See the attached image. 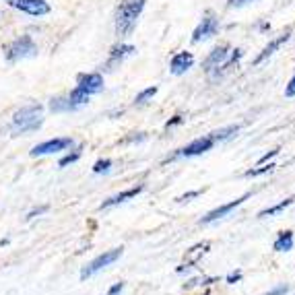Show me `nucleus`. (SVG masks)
Masks as SVG:
<instances>
[{"instance_id":"nucleus-23","label":"nucleus","mask_w":295,"mask_h":295,"mask_svg":"<svg viewBox=\"0 0 295 295\" xmlns=\"http://www.w3.org/2000/svg\"><path fill=\"white\" fill-rule=\"evenodd\" d=\"M155 95H157V87H147V89H143L141 93L134 97V105H145V103L151 101Z\"/></svg>"},{"instance_id":"nucleus-21","label":"nucleus","mask_w":295,"mask_h":295,"mask_svg":"<svg viewBox=\"0 0 295 295\" xmlns=\"http://www.w3.org/2000/svg\"><path fill=\"white\" fill-rule=\"evenodd\" d=\"M50 109L54 113H62V111H75V107L71 105V101H68V97H54L50 101Z\"/></svg>"},{"instance_id":"nucleus-2","label":"nucleus","mask_w":295,"mask_h":295,"mask_svg":"<svg viewBox=\"0 0 295 295\" xmlns=\"http://www.w3.org/2000/svg\"><path fill=\"white\" fill-rule=\"evenodd\" d=\"M41 124H43V107L39 103H31L13 113L11 130L15 134H29V132L39 130Z\"/></svg>"},{"instance_id":"nucleus-32","label":"nucleus","mask_w":295,"mask_h":295,"mask_svg":"<svg viewBox=\"0 0 295 295\" xmlns=\"http://www.w3.org/2000/svg\"><path fill=\"white\" fill-rule=\"evenodd\" d=\"M182 122H184V116H180V113H175V116H173L171 120H167V122H165V128L169 130V128H173V126H178V124H182Z\"/></svg>"},{"instance_id":"nucleus-24","label":"nucleus","mask_w":295,"mask_h":295,"mask_svg":"<svg viewBox=\"0 0 295 295\" xmlns=\"http://www.w3.org/2000/svg\"><path fill=\"white\" fill-rule=\"evenodd\" d=\"M275 167H277L275 163L268 161V163H264V165H258L256 169H248L244 175H246V178H258V175H262V173H266V171H272Z\"/></svg>"},{"instance_id":"nucleus-15","label":"nucleus","mask_w":295,"mask_h":295,"mask_svg":"<svg viewBox=\"0 0 295 295\" xmlns=\"http://www.w3.org/2000/svg\"><path fill=\"white\" fill-rule=\"evenodd\" d=\"M192 66H194V56H192L190 52H178V54H173V56H171L169 71H171V75L180 77V75L188 73Z\"/></svg>"},{"instance_id":"nucleus-33","label":"nucleus","mask_w":295,"mask_h":295,"mask_svg":"<svg viewBox=\"0 0 295 295\" xmlns=\"http://www.w3.org/2000/svg\"><path fill=\"white\" fill-rule=\"evenodd\" d=\"M229 285H235V283H240L242 281V272L240 270H235V272H231V275H227V279H225Z\"/></svg>"},{"instance_id":"nucleus-5","label":"nucleus","mask_w":295,"mask_h":295,"mask_svg":"<svg viewBox=\"0 0 295 295\" xmlns=\"http://www.w3.org/2000/svg\"><path fill=\"white\" fill-rule=\"evenodd\" d=\"M120 256H122V248H113V250H107V252L99 254L97 258H93V260H91V262L81 270V279L85 281V279H89V277H93L95 272H99L101 268L113 264Z\"/></svg>"},{"instance_id":"nucleus-34","label":"nucleus","mask_w":295,"mask_h":295,"mask_svg":"<svg viewBox=\"0 0 295 295\" xmlns=\"http://www.w3.org/2000/svg\"><path fill=\"white\" fill-rule=\"evenodd\" d=\"M48 211V204H43V207H39V209H33L29 215H27V221H31V219H35L37 215H41V213H45Z\"/></svg>"},{"instance_id":"nucleus-8","label":"nucleus","mask_w":295,"mask_h":295,"mask_svg":"<svg viewBox=\"0 0 295 295\" xmlns=\"http://www.w3.org/2000/svg\"><path fill=\"white\" fill-rule=\"evenodd\" d=\"M9 7L27 13L31 17H43L50 13V5L45 0H9Z\"/></svg>"},{"instance_id":"nucleus-37","label":"nucleus","mask_w":295,"mask_h":295,"mask_svg":"<svg viewBox=\"0 0 295 295\" xmlns=\"http://www.w3.org/2000/svg\"><path fill=\"white\" fill-rule=\"evenodd\" d=\"M202 295H211V293H209V291H204V293H202Z\"/></svg>"},{"instance_id":"nucleus-35","label":"nucleus","mask_w":295,"mask_h":295,"mask_svg":"<svg viewBox=\"0 0 295 295\" xmlns=\"http://www.w3.org/2000/svg\"><path fill=\"white\" fill-rule=\"evenodd\" d=\"M147 139V134L145 132H139V136H128V139L124 143H134V141H145Z\"/></svg>"},{"instance_id":"nucleus-26","label":"nucleus","mask_w":295,"mask_h":295,"mask_svg":"<svg viewBox=\"0 0 295 295\" xmlns=\"http://www.w3.org/2000/svg\"><path fill=\"white\" fill-rule=\"evenodd\" d=\"M250 3H256V0H227V9H242Z\"/></svg>"},{"instance_id":"nucleus-9","label":"nucleus","mask_w":295,"mask_h":295,"mask_svg":"<svg viewBox=\"0 0 295 295\" xmlns=\"http://www.w3.org/2000/svg\"><path fill=\"white\" fill-rule=\"evenodd\" d=\"M250 196H252V194H250V192H246L244 196H240V198H235V200H231V202L221 204V207H217V209H213L211 213H207V215H204V217L200 219V223H202V225H209V223H213V221H217V219H223V217H227V215H229L233 209H238L240 204H244V200H248Z\"/></svg>"},{"instance_id":"nucleus-4","label":"nucleus","mask_w":295,"mask_h":295,"mask_svg":"<svg viewBox=\"0 0 295 295\" xmlns=\"http://www.w3.org/2000/svg\"><path fill=\"white\" fill-rule=\"evenodd\" d=\"M219 29H221L219 17H217L213 11H209L207 15L202 17V21L196 25V29H194V33H192V43H200V41H207V39L215 37V35L219 33Z\"/></svg>"},{"instance_id":"nucleus-10","label":"nucleus","mask_w":295,"mask_h":295,"mask_svg":"<svg viewBox=\"0 0 295 295\" xmlns=\"http://www.w3.org/2000/svg\"><path fill=\"white\" fill-rule=\"evenodd\" d=\"M229 54H231V48L227 43H223V45H217V48H213L211 52H209V56L204 58V62H202V68H204V73L207 75H211L215 68H219L227 58H229Z\"/></svg>"},{"instance_id":"nucleus-19","label":"nucleus","mask_w":295,"mask_h":295,"mask_svg":"<svg viewBox=\"0 0 295 295\" xmlns=\"http://www.w3.org/2000/svg\"><path fill=\"white\" fill-rule=\"evenodd\" d=\"M238 130H240V126H238V124H231V126H225V128H221V130L211 132V136H213V141H215V143H221V141L231 139L233 134H238Z\"/></svg>"},{"instance_id":"nucleus-13","label":"nucleus","mask_w":295,"mask_h":295,"mask_svg":"<svg viewBox=\"0 0 295 295\" xmlns=\"http://www.w3.org/2000/svg\"><path fill=\"white\" fill-rule=\"evenodd\" d=\"M136 52V48L134 45H130V43H118V45H113V48L109 50V58H107V62H105V68L107 71H111L113 66H118V64H122L128 56H132Z\"/></svg>"},{"instance_id":"nucleus-22","label":"nucleus","mask_w":295,"mask_h":295,"mask_svg":"<svg viewBox=\"0 0 295 295\" xmlns=\"http://www.w3.org/2000/svg\"><path fill=\"white\" fill-rule=\"evenodd\" d=\"M81 155H83V145L75 147V149H73V153L64 155V157L60 159V161H58V167H66V165H71V163L79 161V159H81Z\"/></svg>"},{"instance_id":"nucleus-31","label":"nucleus","mask_w":295,"mask_h":295,"mask_svg":"<svg viewBox=\"0 0 295 295\" xmlns=\"http://www.w3.org/2000/svg\"><path fill=\"white\" fill-rule=\"evenodd\" d=\"M124 291V283L120 281V283H113L109 289H107V295H120Z\"/></svg>"},{"instance_id":"nucleus-14","label":"nucleus","mask_w":295,"mask_h":295,"mask_svg":"<svg viewBox=\"0 0 295 295\" xmlns=\"http://www.w3.org/2000/svg\"><path fill=\"white\" fill-rule=\"evenodd\" d=\"M244 58V50L242 48H235V50H231V54H229V58H227L219 68H215V71L209 75L213 81H217V79H223L225 75H229L233 68H238V64H240V60Z\"/></svg>"},{"instance_id":"nucleus-1","label":"nucleus","mask_w":295,"mask_h":295,"mask_svg":"<svg viewBox=\"0 0 295 295\" xmlns=\"http://www.w3.org/2000/svg\"><path fill=\"white\" fill-rule=\"evenodd\" d=\"M147 0H122L116 9V33L120 37H128L136 23H139L141 13L145 11Z\"/></svg>"},{"instance_id":"nucleus-16","label":"nucleus","mask_w":295,"mask_h":295,"mask_svg":"<svg viewBox=\"0 0 295 295\" xmlns=\"http://www.w3.org/2000/svg\"><path fill=\"white\" fill-rule=\"evenodd\" d=\"M143 190H145V184L132 186V188H128V190H124V192H120V194H113V196H109L107 200H103V202L99 204V209H101V211H103V209H111V207H116V204H122V202L130 200V198H136Z\"/></svg>"},{"instance_id":"nucleus-17","label":"nucleus","mask_w":295,"mask_h":295,"mask_svg":"<svg viewBox=\"0 0 295 295\" xmlns=\"http://www.w3.org/2000/svg\"><path fill=\"white\" fill-rule=\"evenodd\" d=\"M293 231L291 229H285V231H279L275 244H272V250L275 252H289V250H293Z\"/></svg>"},{"instance_id":"nucleus-7","label":"nucleus","mask_w":295,"mask_h":295,"mask_svg":"<svg viewBox=\"0 0 295 295\" xmlns=\"http://www.w3.org/2000/svg\"><path fill=\"white\" fill-rule=\"evenodd\" d=\"M75 145V141L71 136H60V139H50V141H43L39 145H35L29 155L31 157H43V155H54V153H60V151H66Z\"/></svg>"},{"instance_id":"nucleus-29","label":"nucleus","mask_w":295,"mask_h":295,"mask_svg":"<svg viewBox=\"0 0 295 295\" xmlns=\"http://www.w3.org/2000/svg\"><path fill=\"white\" fill-rule=\"evenodd\" d=\"M285 95H287V97H295V73H293L291 81H289L287 87H285Z\"/></svg>"},{"instance_id":"nucleus-20","label":"nucleus","mask_w":295,"mask_h":295,"mask_svg":"<svg viewBox=\"0 0 295 295\" xmlns=\"http://www.w3.org/2000/svg\"><path fill=\"white\" fill-rule=\"evenodd\" d=\"M66 97H68V101H71V105H73L75 109H79V107H83V105H85V103L89 101V95L85 93V91H81V89H77V87H75V89H73V91H71V93H68Z\"/></svg>"},{"instance_id":"nucleus-3","label":"nucleus","mask_w":295,"mask_h":295,"mask_svg":"<svg viewBox=\"0 0 295 295\" xmlns=\"http://www.w3.org/2000/svg\"><path fill=\"white\" fill-rule=\"evenodd\" d=\"M33 56H37V43L33 41L31 35H21L5 48V58L9 62H19Z\"/></svg>"},{"instance_id":"nucleus-36","label":"nucleus","mask_w":295,"mask_h":295,"mask_svg":"<svg viewBox=\"0 0 295 295\" xmlns=\"http://www.w3.org/2000/svg\"><path fill=\"white\" fill-rule=\"evenodd\" d=\"M266 29H270V25H268V23H262V25H260V31H266Z\"/></svg>"},{"instance_id":"nucleus-25","label":"nucleus","mask_w":295,"mask_h":295,"mask_svg":"<svg viewBox=\"0 0 295 295\" xmlns=\"http://www.w3.org/2000/svg\"><path fill=\"white\" fill-rule=\"evenodd\" d=\"M111 169V159H99L93 165V173H107Z\"/></svg>"},{"instance_id":"nucleus-27","label":"nucleus","mask_w":295,"mask_h":295,"mask_svg":"<svg viewBox=\"0 0 295 295\" xmlns=\"http://www.w3.org/2000/svg\"><path fill=\"white\" fill-rule=\"evenodd\" d=\"M279 151H281V149L277 147V149H272V151H268L266 155H262V157L258 159V165H264V163H268V161H270V159H272V157H277V155H279Z\"/></svg>"},{"instance_id":"nucleus-18","label":"nucleus","mask_w":295,"mask_h":295,"mask_svg":"<svg viewBox=\"0 0 295 295\" xmlns=\"http://www.w3.org/2000/svg\"><path fill=\"white\" fill-rule=\"evenodd\" d=\"M293 202H295V198H293V196H289V198L281 200L279 204H275V207H270V209H264V211H260V213H258V219H266V217H272V215H279L283 209L291 207Z\"/></svg>"},{"instance_id":"nucleus-28","label":"nucleus","mask_w":295,"mask_h":295,"mask_svg":"<svg viewBox=\"0 0 295 295\" xmlns=\"http://www.w3.org/2000/svg\"><path fill=\"white\" fill-rule=\"evenodd\" d=\"M202 194V190H192V192H186V194H182L180 198H178V202H188V200H192V198H198Z\"/></svg>"},{"instance_id":"nucleus-6","label":"nucleus","mask_w":295,"mask_h":295,"mask_svg":"<svg viewBox=\"0 0 295 295\" xmlns=\"http://www.w3.org/2000/svg\"><path fill=\"white\" fill-rule=\"evenodd\" d=\"M215 147V141H213V136L207 134V136H200V139H194L192 143H188L186 147H182L178 149L169 159L173 161V159H180V157H196V155H202V153H207ZM167 159V161H169Z\"/></svg>"},{"instance_id":"nucleus-30","label":"nucleus","mask_w":295,"mask_h":295,"mask_svg":"<svg viewBox=\"0 0 295 295\" xmlns=\"http://www.w3.org/2000/svg\"><path fill=\"white\" fill-rule=\"evenodd\" d=\"M289 291V287L287 285H277V287H272L268 293H264V295H285Z\"/></svg>"},{"instance_id":"nucleus-12","label":"nucleus","mask_w":295,"mask_h":295,"mask_svg":"<svg viewBox=\"0 0 295 295\" xmlns=\"http://www.w3.org/2000/svg\"><path fill=\"white\" fill-rule=\"evenodd\" d=\"M289 37H291V29L287 27V29H285V31H283V33H281L279 37L270 39V41H268V43L264 45V48H262V52H260V54H258V56L254 58V62H252V64H254V66H260V64H262L264 60H268V58H270L272 54H275V52H277V50L281 48L283 43H287V41H289Z\"/></svg>"},{"instance_id":"nucleus-11","label":"nucleus","mask_w":295,"mask_h":295,"mask_svg":"<svg viewBox=\"0 0 295 295\" xmlns=\"http://www.w3.org/2000/svg\"><path fill=\"white\" fill-rule=\"evenodd\" d=\"M77 89L85 91V93L91 97L95 93H101L103 91V77L99 73H85V75H79L77 79Z\"/></svg>"}]
</instances>
